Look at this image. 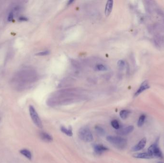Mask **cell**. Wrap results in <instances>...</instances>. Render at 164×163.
Instances as JSON below:
<instances>
[{"instance_id":"603a6c76","label":"cell","mask_w":164,"mask_h":163,"mask_svg":"<svg viewBox=\"0 0 164 163\" xmlns=\"http://www.w3.org/2000/svg\"><path fill=\"white\" fill-rule=\"evenodd\" d=\"M73 2V0H69V1H68V2L67 3V4H68V5H70V4H71Z\"/></svg>"},{"instance_id":"ac0fdd59","label":"cell","mask_w":164,"mask_h":163,"mask_svg":"<svg viewBox=\"0 0 164 163\" xmlns=\"http://www.w3.org/2000/svg\"><path fill=\"white\" fill-rule=\"evenodd\" d=\"M96 68L97 70H99V71H105L107 69V68L106 67V66H105L104 65L102 64H99L98 65H97Z\"/></svg>"},{"instance_id":"cb8c5ba5","label":"cell","mask_w":164,"mask_h":163,"mask_svg":"<svg viewBox=\"0 0 164 163\" xmlns=\"http://www.w3.org/2000/svg\"><path fill=\"white\" fill-rule=\"evenodd\" d=\"M162 163V162H159V163Z\"/></svg>"},{"instance_id":"d6986e66","label":"cell","mask_w":164,"mask_h":163,"mask_svg":"<svg viewBox=\"0 0 164 163\" xmlns=\"http://www.w3.org/2000/svg\"><path fill=\"white\" fill-rule=\"evenodd\" d=\"M118 65L120 68L122 69L125 66V62L122 60H120L118 62Z\"/></svg>"},{"instance_id":"8992f818","label":"cell","mask_w":164,"mask_h":163,"mask_svg":"<svg viewBox=\"0 0 164 163\" xmlns=\"http://www.w3.org/2000/svg\"><path fill=\"white\" fill-rule=\"evenodd\" d=\"M146 143V138H143L136 145H135L132 148L131 151L132 152L140 151L144 148Z\"/></svg>"},{"instance_id":"3957f363","label":"cell","mask_w":164,"mask_h":163,"mask_svg":"<svg viewBox=\"0 0 164 163\" xmlns=\"http://www.w3.org/2000/svg\"><path fill=\"white\" fill-rule=\"evenodd\" d=\"M151 156L154 157H157L160 158H163V155L161 150L160 149L158 142H156L153 144H152L148 149V152Z\"/></svg>"},{"instance_id":"277c9868","label":"cell","mask_w":164,"mask_h":163,"mask_svg":"<svg viewBox=\"0 0 164 163\" xmlns=\"http://www.w3.org/2000/svg\"><path fill=\"white\" fill-rule=\"evenodd\" d=\"M29 111L31 119L35 124L38 128L42 129L43 128V125L42 122L36 112L35 108L32 105H30L29 107Z\"/></svg>"},{"instance_id":"30bf717a","label":"cell","mask_w":164,"mask_h":163,"mask_svg":"<svg viewBox=\"0 0 164 163\" xmlns=\"http://www.w3.org/2000/svg\"><path fill=\"white\" fill-rule=\"evenodd\" d=\"M40 138L44 142L50 143L53 141L52 137L49 133L45 132H41L39 134Z\"/></svg>"},{"instance_id":"9a60e30c","label":"cell","mask_w":164,"mask_h":163,"mask_svg":"<svg viewBox=\"0 0 164 163\" xmlns=\"http://www.w3.org/2000/svg\"><path fill=\"white\" fill-rule=\"evenodd\" d=\"M95 130L96 131L97 133L100 136H103L105 134V133H106L105 130L100 125H97L95 126Z\"/></svg>"},{"instance_id":"7c38bea8","label":"cell","mask_w":164,"mask_h":163,"mask_svg":"<svg viewBox=\"0 0 164 163\" xmlns=\"http://www.w3.org/2000/svg\"><path fill=\"white\" fill-rule=\"evenodd\" d=\"M20 153L21 154L23 155L24 156H25L26 158H27L29 160H31L32 157V154L30 152V151H29V150L26 149H22L20 151Z\"/></svg>"},{"instance_id":"2e32d148","label":"cell","mask_w":164,"mask_h":163,"mask_svg":"<svg viewBox=\"0 0 164 163\" xmlns=\"http://www.w3.org/2000/svg\"><path fill=\"white\" fill-rule=\"evenodd\" d=\"M145 117H146V116L144 114H143V115L140 116V117H139V119L138 120V123H137V125H138V127H142L143 125L144 122H145Z\"/></svg>"},{"instance_id":"ba28073f","label":"cell","mask_w":164,"mask_h":163,"mask_svg":"<svg viewBox=\"0 0 164 163\" xmlns=\"http://www.w3.org/2000/svg\"><path fill=\"white\" fill-rule=\"evenodd\" d=\"M134 130V127L132 125L128 126L123 128L119 129L117 133L120 135H126L131 132Z\"/></svg>"},{"instance_id":"5b68a950","label":"cell","mask_w":164,"mask_h":163,"mask_svg":"<svg viewBox=\"0 0 164 163\" xmlns=\"http://www.w3.org/2000/svg\"><path fill=\"white\" fill-rule=\"evenodd\" d=\"M93 147L95 153L98 155H100L109 150L107 147L100 144H94Z\"/></svg>"},{"instance_id":"5bb4252c","label":"cell","mask_w":164,"mask_h":163,"mask_svg":"<svg viewBox=\"0 0 164 163\" xmlns=\"http://www.w3.org/2000/svg\"><path fill=\"white\" fill-rule=\"evenodd\" d=\"M130 113V112L129 111L124 110L121 111L120 113V115L121 119H122L123 120H125L128 117Z\"/></svg>"},{"instance_id":"44dd1931","label":"cell","mask_w":164,"mask_h":163,"mask_svg":"<svg viewBox=\"0 0 164 163\" xmlns=\"http://www.w3.org/2000/svg\"><path fill=\"white\" fill-rule=\"evenodd\" d=\"M14 20V13L12 11L10 13L8 17V20L9 22H12Z\"/></svg>"},{"instance_id":"e0dca14e","label":"cell","mask_w":164,"mask_h":163,"mask_svg":"<svg viewBox=\"0 0 164 163\" xmlns=\"http://www.w3.org/2000/svg\"><path fill=\"white\" fill-rule=\"evenodd\" d=\"M111 124L112 126L114 129H115L116 130H119L120 129V124L117 120H114L112 121V122L111 123Z\"/></svg>"},{"instance_id":"4fadbf2b","label":"cell","mask_w":164,"mask_h":163,"mask_svg":"<svg viewBox=\"0 0 164 163\" xmlns=\"http://www.w3.org/2000/svg\"><path fill=\"white\" fill-rule=\"evenodd\" d=\"M61 130L63 133H65L69 136H71L72 135V131L71 126H70L68 129L66 128L64 126H62L61 127Z\"/></svg>"},{"instance_id":"ffe728a7","label":"cell","mask_w":164,"mask_h":163,"mask_svg":"<svg viewBox=\"0 0 164 163\" xmlns=\"http://www.w3.org/2000/svg\"><path fill=\"white\" fill-rule=\"evenodd\" d=\"M50 53V52L49 51H44L43 52H40L39 53H38L36 54V55L37 56H46L49 55Z\"/></svg>"},{"instance_id":"6da1fadb","label":"cell","mask_w":164,"mask_h":163,"mask_svg":"<svg viewBox=\"0 0 164 163\" xmlns=\"http://www.w3.org/2000/svg\"><path fill=\"white\" fill-rule=\"evenodd\" d=\"M107 140L115 147L120 150H123L127 146V140L121 136L109 135L107 137Z\"/></svg>"},{"instance_id":"7a4b0ae2","label":"cell","mask_w":164,"mask_h":163,"mask_svg":"<svg viewBox=\"0 0 164 163\" xmlns=\"http://www.w3.org/2000/svg\"><path fill=\"white\" fill-rule=\"evenodd\" d=\"M78 136L79 138L87 143L91 142L93 140V136L88 126H83L78 131Z\"/></svg>"},{"instance_id":"9c48e42d","label":"cell","mask_w":164,"mask_h":163,"mask_svg":"<svg viewBox=\"0 0 164 163\" xmlns=\"http://www.w3.org/2000/svg\"><path fill=\"white\" fill-rule=\"evenodd\" d=\"M113 6V1L112 0H107L106 5L105 13L106 16H108L110 15L112 12V10Z\"/></svg>"},{"instance_id":"7402d4cb","label":"cell","mask_w":164,"mask_h":163,"mask_svg":"<svg viewBox=\"0 0 164 163\" xmlns=\"http://www.w3.org/2000/svg\"><path fill=\"white\" fill-rule=\"evenodd\" d=\"M19 20L21 21H27L28 20V19L27 18H26V17H24V16H21L19 18Z\"/></svg>"},{"instance_id":"52a82bcc","label":"cell","mask_w":164,"mask_h":163,"mask_svg":"<svg viewBox=\"0 0 164 163\" xmlns=\"http://www.w3.org/2000/svg\"><path fill=\"white\" fill-rule=\"evenodd\" d=\"M150 86L149 85V83L148 82V81H143L140 85V86L139 87V89H138V90L136 91V92H135L134 96L135 97L138 96L139 95H140L141 93H142V92H143L144 91L147 90V89H149Z\"/></svg>"},{"instance_id":"8fae6325","label":"cell","mask_w":164,"mask_h":163,"mask_svg":"<svg viewBox=\"0 0 164 163\" xmlns=\"http://www.w3.org/2000/svg\"><path fill=\"white\" fill-rule=\"evenodd\" d=\"M133 157L136 158L140 159H151L153 158V157L151 156L148 153H137L133 155Z\"/></svg>"}]
</instances>
